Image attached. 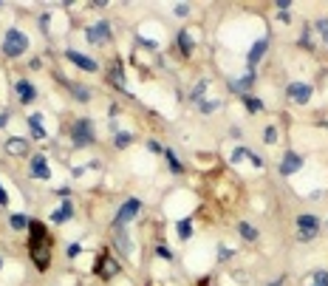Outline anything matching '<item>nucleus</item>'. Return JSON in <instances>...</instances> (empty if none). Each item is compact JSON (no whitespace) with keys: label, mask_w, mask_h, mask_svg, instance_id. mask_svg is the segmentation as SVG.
I'll use <instances>...</instances> for the list:
<instances>
[{"label":"nucleus","mask_w":328,"mask_h":286,"mask_svg":"<svg viewBox=\"0 0 328 286\" xmlns=\"http://www.w3.org/2000/svg\"><path fill=\"white\" fill-rule=\"evenodd\" d=\"M266 49H269V40H266V37H261V40H257V43L249 49V54H246V62H249L252 68H255L257 62H261V57L266 54Z\"/></svg>","instance_id":"nucleus-12"},{"label":"nucleus","mask_w":328,"mask_h":286,"mask_svg":"<svg viewBox=\"0 0 328 286\" xmlns=\"http://www.w3.org/2000/svg\"><path fill=\"white\" fill-rule=\"evenodd\" d=\"M65 60L74 62L77 68H82V71H88V74H97V71H99L97 60H91V57H85V54H79V51H74V49L65 51Z\"/></svg>","instance_id":"nucleus-8"},{"label":"nucleus","mask_w":328,"mask_h":286,"mask_svg":"<svg viewBox=\"0 0 328 286\" xmlns=\"http://www.w3.org/2000/svg\"><path fill=\"white\" fill-rule=\"evenodd\" d=\"M221 102L218 99H207V102H201V114H213V111H218Z\"/></svg>","instance_id":"nucleus-31"},{"label":"nucleus","mask_w":328,"mask_h":286,"mask_svg":"<svg viewBox=\"0 0 328 286\" xmlns=\"http://www.w3.org/2000/svg\"><path fill=\"white\" fill-rule=\"evenodd\" d=\"M71 94L77 102H88L91 99V91H88V85H71Z\"/></svg>","instance_id":"nucleus-27"},{"label":"nucleus","mask_w":328,"mask_h":286,"mask_svg":"<svg viewBox=\"0 0 328 286\" xmlns=\"http://www.w3.org/2000/svg\"><path fill=\"white\" fill-rule=\"evenodd\" d=\"M116 247H119L125 255L130 252V238H128V232H125V227H119V230H116Z\"/></svg>","instance_id":"nucleus-20"},{"label":"nucleus","mask_w":328,"mask_h":286,"mask_svg":"<svg viewBox=\"0 0 328 286\" xmlns=\"http://www.w3.org/2000/svg\"><path fill=\"white\" fill-rule=\"evenodd\" d=\"M314 29H317V34L322 37V43H328V17L317 20V23H314Z\"/></svg>","instance_id":"nucleus-29"},{"label":"nucleus","mask_w":328,"mask_h":286,"mask_svg":"<svg viewBox=\"0 0 328 286\" xmlns=\"http://www.w3.org/2000/svg\"><path fill=\"white\" fill-rule=\"evenodd\" d=\"M6 153L9 156H29V142L26 139H6Z\"/></svg>","instance_id":"nucleus-14"},{"label":"nucleus","mask_w":328,"mask_h":286,"mask_svg":"<svg viewBox=\"0 0 328 286\" xmlns=\"http://www.w3.org/2000/svg\"><path fill=\"white\" fill-rule=\"evenodd\" d=\"M29 167H31V176L40 179V182H49L51 179V167H49V162H45L43 153H34L31 162H29Z\"/></svg>","instance_id":"nucleus-7"},{"label":"nucleus","mask_w":328,"mask_h":286,"mask_svg":"<svg viewBox=\"0 0 328 286\" xmlns=\"http://www.w3.org/2000/svg\"><path fill=\"white\" fill-rule=\"evenodd\" d=\"M29 128H31V136L34 139H45V130H43V125H40V116H29Z\"/></svg>","instance_id":"nucleus-22"},{"label":"nucleus","mask_w":328,"mask_h":286,"mask_svg":"<svg viewBox=\"0 0 328 286\" xmlns=\"http://www.w3.org/2000/svg\"><path fill=\"white\" fill-rule=\"evenodd\" d=\"M110 82H113L116 88H122V91H128V82H125V71H122V62L116 60L113 68H110Z\"/></svg>","instance_id":"nucleus-16"},{"label":"nucleus","mask_w":328,"mask_h":286,"mask_svg":"<svg viewBox=\"0 0 328 286\" xmlns=\"http://www.w3.org/2000/svg\"><path fill=\"white\" fill-rule=\"evenodd\" d=\"M9 119H12V114H9V111H3V114H0V128H6Z\"/></svg>","instance_id":"nucleus-38"},{"label":"nucleus","mask_w":328,"mask_h":286,"mask_svg":"<svg viewBox=\"0 0 328 286\" xmlns=\"http://www.w3.org/2000/svg\"><path fill=\"white\" fill-rule=\"evenodd\" d=\"M97 272H99V278L110 280V278H116V272H119V263H116L113 258L102 255V258H99V261H97Z\"/></svg>","instance_id":"nucleus-11"},{"label":"nucleus","mask_w":328,"mask_h":286,"mask_svg":"<svg viewBox=\"0 0 328 286\" xmlns=\"http://www.w3.org/2000/svg\"><path fill=\"white\" fill-rule=\"evenodd\" d=\"M246 159H249V162H252V165H255V167H263V159H261V156H257V153H252V150H246Z\"/></svg>","instance_id":"nucleus-34"},{"label":"nucleus","mask_w":328,"mask_h":286,"mask_svg":"<svg viewBox=\"0 0 328 286\" xmlns=\"http://www.w3.org/2000/svg\"><path fill=\"white\" fill-rule=\"evenodd\" d=\"M74 215V201H62V207L57 210V213H51V221H54V224H62V221H68Z\"/></svg>","instance_id":"nucleus-15"},{"label":"nucleus","mask_w":328,"mask_h":286,"mask_svg":"<svg viewBox=\"0 0 328 286\" xmlns=\"http://www.w3.org/2000/svg\"><path fill=\"white\" fill-rule=\"evenodd\" d=\"M309 286H328V269H317L309 278Z\"/></svg>","instance_id":"nucleus-25"},{"label":"nucleus","mask_w":328,"mask_h":286,"mask_svg":"<svg viewBox=\"0 0 328 286\" xmlns=\"http://www.w3.org/2000/svg\"><path fill=\"white\" fill-rule=\"evenodd\" d=\"M0 204H3V207L9 204V193H6V187H3V184H0Z\"/></svg>","instance_id":"nucleus-39"},{"label":"nucleus","mask_w":328,"mask_h":286,"mask_svg":"<svg viewBox=\"0 0 328 286\" xmlns=\"http://www.w3.org/2000/svg\"><path fill=\"white\" fill-rule=\"evenodd\" d=\"M317 232H320V218H317V215H311V213L297 215V238L300 241H311Z\"/></svg>","instance_id":"nucleus-4"},{"label":"nucleus","mask_w":328,"mask_h":286,"mask_svg":"<svg viewBox=\"0 0 328 286\" xmlns=\"http://www.w3.org/2000/svg\"><path fill=\"white\" fill-rule=\"evenodd\" d=\"M26 51H29V37H26L20 29H9L6 37H3V54L14 60V57L26 54Z\"/></svg>","instance_id":"nucleus-3"},{"label":"nucleus","mask_w":328,"mask_h":286,"mask_svg":"<svg viewBox=\"0 0 328 286\" xmlns=\"http://www.w3.org/2000/svg\"><path fill=\"white\" fill-rule=\"evenodd\" d=\"M139 43H142V46H147V49H156V46H158L156 40H150V37H139Z\"/></svg>","instance_id":"nucleus-37"},{"label":"nucleus","mask_w":328,"mask_h":286,"mask_svg":"<svg viewBox=\"0 0 328 286\" xmlns=\"http://www.w3.org/2000/svg\"><path fill=\"white\" fill-rule=\"evenodd\" d=\"M9 224H12V230H29L31 218H29V215H23V213H14L12 218H9Z\"/></svg>","instance_id":"nucleus-21"},{"label":"nucleus","mask_w":328,"mask_h":286,"mask_svg":"<svg viewBox=\"0 0 328 286\" xmlns=\"http://www.w3.org/2000/svg\"><path fill=\"white\" fill-rule=\"evenodd\" d=\"M142 213V201L139 199H128L125 204L119 207V213H116V218H113V227L119 230V227H125L130 218H136V215Z\"/></svg>","instance_id":"nucleus-5"},{"label":"nucleus","mask_w":328,"mask_h":286,"mask_svg":"<svg viewBox=\"0 0 328 286\" xmlns=\"http://www.w3.org/2000/svg\"><path fill=\"white\" fill-rule=\"evenodd\" d=\"M156 255H158V258H164V261H170L173 252L167 250V244H158V247H156Z\"/></svg>","instance_id":"nucleus-33"},{"label":"nucleus","mask_w":328,"mask_h":286,"mask_svg":"<svg viewBox=\"0 0 328 286\" xmlns=\"http://www.w3.org/2000/svg\"><path fill=\"white\" fill-rule=\"evenodd\" d=\"M147 147H150V150H153V153H164V147H161V145H158V142H147Z\"/></svg>","instance_id":"nucleus-41"},{"label":"nucleus","mask_w":328,"mask_h":286,"mask_svg":"<svg viewBox=\"0 0 328 286\" xmlns=\"http://www.w3.org/2000/svg\"><path fill=\"white\" fill-rule=\"evenodd\" d=\"M300 167H303V156L294 153V150H289L283 156V162H280V173H283V176H292V173L300 170Z\"/></svg>","instance_id":"nucleus-10"},{"label":"nucleus","mask_w":328,"mask_h":286,"mask_svg":"<svg viewBox=\"0 0 328 286\" xmlns=\"http://www.w3.org/2000/svg\"><path fill=\"white\" fill-rule=\"evenodd\" d=\"M207 88H209V82H207V79H201L198 85L193 88V94H190V99H198V97H204V91H207Z\"/></svg>","instance_id":"nucleus-30"},{"label":"nucleus","mask_w":328,"mask_h":286,"mask_svg":"<svg viewBox=\"0 0 328 286\" xmlns=\"http://www.w3.org/2000/svg\"><path fill=\"white\" fill-rule=\"evenodd\" d=\"M289 99L297 105H306L311 99V85L309 82H292V85H289Z\"/></svg>","instance_id":"nucleus-9"},{"label":"nucleus","mask_w":328,"mask_h":286,"mask_svg":"<svg viewBox=\"0 0 328 286\" xmlns=\"http://www.w3.org/2000/svg\"><path fill=\"white\" fill-rule=\"evenodd\" d=\"M71 142L74 147H88L97 142V130H93V122L91 119H77L71 125Z\"/></svg>","instance_id":"nucleus-2"},{"label":"nucleus","mask_w":328,"mask_h":286,"mask_svg":"<svg viewBox=\"0 0 328 286\" xmlns=\"http://www.w3.org/2000/svg\"><path fill=\"white\" fill-rule=\"evenodd\" d=\"M243 105L249 108V114H261L263 111V102L257 97H249V94H243Z\"/></svg>","instance_id":"nucleus-24"},{"label":"nucleus","mask_w":328,"mask_h":286,"mask_svg":"<svg viewBox=\"0 0 328 286\" xmlns=\"http://www.w3.org/2000/svg\"><path fill=\"white\" fill-rule=\"evenodd\" d=\"M263 142H266V145H274V142H277V128H266V130H263Z\"/></svg>","instance_id":"nucleus-32"},{"label":"nucleus","mask_w":328,"mask_h":286,"mask_svg":"<svg viewBox=\"0 0 328 286\" xmlns=\"http://www.w3.org/2000/svg\"><path fill=\"white\" fill-rule=\"evenodd\" d=\"M252 82H255V74L249 71V74H246L243 79H232V82H229V88H232V91H241V94H243L246 88L252 85Z\"/></svg>","instance_id":"nucleus-18"},{"label":"nucleus","mask_w":328,"mask_h":286,"mask_svg":"<svg viewBox=\"0 0 328 286\" xmlns=\"http://www.w3.org/2000/svg\"><path fill=\"white\" fill-rule=\"evenodd\" d=\"M29 255L40 272H45L51 263V232L45 230L43 221H31L29 224Z\"/></svg>","instance_id":"nucleus-1"},{"label":"nucleus","mask_w":328,"mask_h":286,"mask_svg":"<svg viewBox=\"0 0 328 286\" xmlns=\"http://www.w3.org/2000/svg\"><path fill=\"white\" fill-rule=\"evenodd\" d=\"M79 252H82V247H79V244H71V247H68V258H77Z\"/></svg>","instance_id":"nucleus-36"},{"label":"nucleus","mask_w":328,"mask_h":286,"mask_svg":"<svg viewBox=\"0 0 328 286\" xmlns=\"http://www.w3.org/2000/svg\"><path fill=\"white\" fill-rule=\"evenodd\" d=\"M17 97H20V102H23V105H29V102H34V99H37V88L31 85L29 79H20V82H17Z\"/></svg>","instance_id":"nucleus-13"},{"label":"nucleus","mask_w":328,"mask_h":286,"mask_svg":"<svg viewBox=\"0 0 328 286\" xmlns=\"http://www.w3.org/2000/svg\"><path fill=\"white\" fill-rule=\"evenodd\" d=\"M178 238H181V241L193 238V221H190V218H181V221H178Z\"/></svg>","instance_id":"nucleus-26"},{"label":"nucleus","mask_w":328,"mask_h":286,"mask_svg":"<svg viewBox=\"0 0 328 286\" xmlns=\"http://www.w3.org/2000/svg\"><path fill=\"white\" fill-rule=\"evenodd\" d=\"M243 156H246V147H235V150H232V162H241Z\"/></svg>","instance_id":"nucleus-35"},{"label":"nucleus","mask_w":328,"mask_h":286,"mask_svg":"<svg viewBox=\"0 0 328 286\" xmlns=\"http://www.w3.org/2000/svg\"><path fill=\"white\" fill-rule=\"evenodd\" d=\"M176 14H178V17H184V14H190V6H184V3H178V6H176Z\"/></svg>","instance_id":"nucleus-40"},{"label":"nucleus","mask_w":328,"mask_h":286,"mask_svg":"<svg viewBox=\"0 0 328 286\" xmlns=\"http://www.w3.org/2000/svg\"><path fill=\"white\" fill-rule=\"evenodd\" d=\"M164 159H167V165H170L173 173H181V162L176 159V150H173V147H164Z\"/></svg>","instance_id":"nucleus-23"},{"label":"nucleus","mask_w":328,"mask_h":286,"mask_svg":"<svg viewBox=\"0 0 328 286\" xmlns=\"http://www.w3.org/2000/svg\"><path fill=\"white\" fill-rule=\"evenodd\" d=\"M178 49H181L184 57H190L195 51V43H193V34H190V31H178Z\"/></svg>","instance_id":"nucleus-17"},{"label":"nucleus","mask_w":328,"mask_h":286,"mask_svg":"<svg viewBox=\"0 0 328 286\" xmlns=\"http://www.w3.org/2000/svg\"><path fill=\"white\" fill-rule=\"evenodd\" d=\"M130 142H133V134H128V130H122V134L113 136V145H116V147H128Z\"/></svg>","instance_id":"nucleus-28"},{"label":"nucleus","mask_w":328,"mask_h":286,"mask_svg":"<svg viewBox=\"0 0 328 286\" xmlns=\"http://www.w3.org/2000/svg\"><path fill=\"white\" fill-rule=\"evenodd\" d=\"M269 286H283V278H277V280H272Z\"/></svg>","instance_id":"nucleus-42"},{"label":"nucleus","mask_w":328,"mask_h":286,"mask_svg":"<svg viewBox=\"0 0 328 286\" xmlns=\"http://www.w3.org/2000/svg\"><path fill=\"white\" fill-rule=\"evenodd\" d=\"M85 40L91 46L110 43V26L105 23V20H97V26H88V29H85Z\"/></svg>","instance_id":"nucleus-6"},{"label":"nucleus","mask_w":328,"mask_h":286,"mask_svg":"<svg viewBox=\"0 0 328 286\" xmlns=\"http://www.w3.org/2000/svg\"><path fill=\"white\" fill-rule=\"evenodd\" d=\"M238 232H241V238H246V241H257V230L249 224V221H241V224H238Z\"/></svg>","instance_id":"nucleus-19"}]
</instances>
